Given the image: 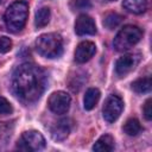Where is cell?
<instances>
[{
    "instance_id": "obj_5",
    "label": "cell",
    "mask_w": 152,
    "mask_h": 152,
    "mask_svg": "<svg viewBox=\"0 0 152 152\" xmlns=\"http://www.w3.org/2000/svg\"><path fill=\"white\" fill-rule=\"evenodd\" d=\"M17 147L23 151H40L45 147V139L38 131H25L18 140Z\"/></svg>"
},
{
    "instance_id": "obj_12",
    "label": "cell",
    "mask_w": 152,
    "mask_h": 152,
    "mask_svg": "<svg viewBox=\"0 0 152 152\" xmlns=\"http://www.w3.org/2000/svg\"><path fill=\"white\" fill-rule=\"evenodd\" d=\"M122 6L133 14H141L147 10L148 0H124Z\"/></svg>"
},
{
    "instance_id": "obj_24",
    "label": "cell",
    "mask_w": 152,
    "mask_h": 152,
    "mask_svg": "<svg viewBox=\"0 0 152 152\" xmlns=\"http://www.w3.org/2000/svg\"><path fill=\"white\" fill-rule=\"evenodd\" d=\"M4 1H5V0H0V5H1V4L4 2Z\"/></svg>"
},
{
    "instance_id": "obj_20",
    "label": "cell",
    "mask_w": 152,
    "mask_h": 152,
    "mask_svg": "<svg viewBox=\"0 0 152 152\" xmlns=\"http://www.w3.org/2000/svg\"><path fill=\"white\" fill-rule=\"evenodd\" d=\"M91 2L90 0H71V7L75 11H82L90 8Z\"/></svg>"
},
{
    "instance_id": "obj_7",
    "label": "cell",
    "mask_w": 152,
    "mask_h": 152,
    "mask_svg": "<svg viewBox=\"0 0 152 152\" xmlns=\"http://www.w3.org/2000/svg\"><path fill=\"white\" fill-rule=\"evenodd\" d=\"M70 103H71L70 95L62 90L52 93L48 100V106L50 110L53 112L55 114H65L70 108Z\"/></svg>"
},
{
    "instance_id": "obj_4",
    "label": "cell",
    "mask_w": 152,
    "mask_h": 152,
    "mask_svg": "<svg viewBox=\"0 0 152 152\" xmlns=\"http://www.w3.org/2000/svg\"><path fill=\"white\" fill-rule=\"evenodd\" d=\"M141 37H142V30L140 27L135 25H126L115 36L113 45L116 51L124 52L133 48L135 44H138Z\"/></svg>"
},
{
    "instance_id": "obj_16",
    "label": "cell",
    "mask_w": 152,
    "mask_h": 152,
    "mask_svg": "<svg viewBox=\"0 0 152 152\" xmlns=\"http://www.w3.org/2000/svg\"><path fill=\"white\" fill-rule=\"evenodd\" d=\"M51 17V12L49 7H42L36 12L34 15V25L37 27H44L49 24Z\"/></svg>"
},
{
    "instance_id": "obj_6",
    "label": "cell",
    "mask_w": 152,
    "mask_h": 152,
    "mask_svg": "<svg viewBox=\"0 0 152 152\" xmlns=\"http://www.w3.org/2000/svg\"><path fill=\"white\" fill-rule=\"evenodd\" d=\"M124 109V101L121 100L120 96L118 95H109L103 104L102 108V115L103 119L108 122L112 124L119 119Z\"/></svg>"
},
{
    "instance_id": "obj_25",
    "label": "cell",
    "mask_w": 152,
    "mask_h": 152,
    "mask_svg": "<svg viewBox=\"0 0 152 152\" xmlns=\"http://www.w3.org/2000/svg\"><path fill=\"white\" fill-rule=\"evenodd\" d=\"M107 1H115V0H107Z\"/></svg>"
},
{
    "instance_id": "obj_17",
    "label": "cell",
    "mask_w": 152,
    "mask_h": 152,
    "mask_svg": "<svg viewBox=\"0 0 152 152\" xmlns=\"http://www.w3.org/2000/svg\"><path fill=\"white\" fill-rule=\"evenodd\" d=\"M122 19H124V17L121 14L115 13V12H109L103 18V26L108 30H114L115 27H118L121 24Z\"/></svg>"
},
{
    "instance_id": "obj_3",
    "label": "cell",
    "mask_w": 152,
    "mask_h": 152,
    "mask_svg": "<svg viewBox=\"0 0 152 152\" xmlns=\"http://www.w3.org/2000/svg\"><path fill=\"white\" fill-rule=\"evenodd\" d=\"M36 50L46 58H57L63 53V39L58 33H44L36 40Z\"/></svg>"
},
{
    "instance_id": "obj_8",
    "label": "cell",
    "mask_w": 152,
    "mask_h": 152,
    "mask_svg": "<svg viewBox=\"0 0 152 152\" xmlns=\"http://www.w3.org/2000/svg\"><path fill=\"white\" fill-rule=\"evenodd\" d=\"M140 62V53H127L121 56L115 63V72L120 77H125Z\"/></svg>"
},
{
    "instance_id": "obj_15",
    "label": "cell",
    "mask_w": 152,
    "mask_h": 152,
    "mask_svg": "<svg viewBox=\"0 0 152 152\" xmlns=\"http://www.w3.org/2000/svg\"><path fill=\"white\" fill-rule=\"evenodd\" d=\"M151 87H152V82H151V77H141L135 80L134 82H132V89L133 91H135L137 94H146L151 91Z\"/></svg>"
},
{
    "instance_id": "obj_18",
    "label": "cell",
    "mask_w": 152,
    "mask_h": 152,
    "mask_svg": "<svg viewBox=\"0 0 152 152\" xmlns=\"http://www.w3.org/2000/svg\"><path fill=\"white\" fill-rule=\"evenodd\" d=\"M122 128H124V132L127 135H131V137H135V135H138L141 132V125H140V122L135 118L128 119L125 122Z\"/></svg>"
},
{
    "instance_id": "obj_10",
    "label": "cell",
    "mask_w": 152,
    "mask_h": 152,
    "mask_svg": "<svg viewBox=\"0 0 152 152\" xmlns=\"http://www.w3.org/2000/svg\"><path fill=\"white\" fill-rule=\"evenodd\" d=\"M95 52H96V46L93 42L90 40L81 42L75 50V61L77 63H86L89 59H91Z\"/></svg>"
},
{
    "instance_id": "obj_11",
    "label": "cell",
    "mask_w": 152,
    "mask_h": 152,
    "mask_svg": "<svg viewBox=\"0 0 152 152\" xmlns=\"http://www.w3.org/2000/svg\"><path fill=\"white\" fill-rule=\"evenodd\" d=\"M71 131V121L69 119H62L57 121L51 128V137L56 141L64 140Z\"/></svg>"
},
{
    "instance_id": "obj_1",
    "label": "cell",
    "mask_w": 152,
    "mask_h": 152,
    "mask_svg": "<svg viewBox=\"0 0 152 152\" xmlns=\"http://www.w3.org/2000/svg\"><path fill=\"white\" fill-rule=\"evenodd\" d=\"M11 87L17 99L23 103H34L45 90V71L33 63H24L14 70Z\"/></svg>"
},
{
    "instance_id": "obj_23",
    "label": "cell",
    "mask_w": 152,
    "mask_h": 152,
    "mask_svg": "<svg viewBox=\"0 0 152 152\" xmlns=\"http://www.w3.org/2000/svg\"><path fill=\"white\" fill-rule=\"evenodd\" d=\"M142 112H144V115H145L146 120L152 119V99H147L145 101L144 107H142Z\"/></svg>"
},
{
    "instance_id": "obj_21",
    "label": "cell",
    "mask_w": 152,
    "mask_h": 152,
    "mask_svg": "<svg viewBox=\"0 0 152 152\" xmlns=\"http://www.w3.org/2000/svg\"><path fill=\"white\" fill-rule=\"evenodd\" d=\"M13 112L12 104L10 101L2 96H0V114H11Z\"/></svg>"
},
{
    "instance_id": "obj_9",
    "label": "cell",
    "mask_w": 152,
    "mask_h": 152,
    "mask_svg": "<svg viewBox=\"0 0 152 152\" xmlns=\"http://www.w3.org/2000/svg\"><path fill=\"white\" fill-rule=\"evenodd\" d=\"M75 32L78 36H91L96 33V25L88 14H80L75 21Z\"/></svg>"
},
{
    "instance_id": "obj_19",
    "label": "cell",
    "mask_w": 152,
    "mask_h": 152,
    "mask_svg": "<svg viewBox=\"0 0 152 152\" xmlns=\"http://www.w3.org/2000/svg\"><path fill=\"white\" fill-rule=\"evenodd\" d=\"M12 128L7 122H0V146L1 144H6L11 137Z\"/></svg>"
},
{
    "instance_id": "obj_14",
    "label": "cell",
    "mask_w": 152,
    "mask_h": 152,
    "mask_svg": "<svg viewBox=\"0 0 152 152\" xmlns=\"http://www.w3.org/2000/svg\"><path fill=\"white\" fill-rule=\"evenodd\" d=\"M100 96H101V93L97 88H89L86 91V95H84V99H83L84 109L91 110L96 106V103L99 102Z\"/></svg>"
},
{
    "instance_id": "obj_22",
    "label": "cell",
    "mask_w": 152,
    "mask_h": 152,
    "mask_svg": "<svg viewBox=\"0 0 152 152\" xmlns=\"http://www.w3.org/2000/svg\"><path fill=\"white\" fill-rule=\"evenodd\" d=\"M12 49V40L8 37H0V53H6Z\"/></svg>"
},
{
    "instance_id": "obj_2",
    "label": "cell",
    "mask_w": 152,
    "mask_h": 152,
    "mask_svg": "<svg viewBox=\"0 0 152 152\" xmlns=\"http://www.w3.org/2000/svg\"><path fill=\"white\" fill-rule=\"evenodd\" d=\"M28 17V4L23 0L14 1L4 14V21L8 31L19 32L24 28Z\"/></svg>"
},
{
    "instance_id": "obj_13",
    "label": "cell",
    "mask_w": 152,
    "mask_h": 152,
    "mask_svg": "<svg viewBox=\"0 0 152 152\" xmlns=\"http://www.w3.org/2000/svg\"><path fill=\"white\" fill-rule=\"evenodd\" d=\"M94 151L97 152H110L114 150V139L109 134L101 135L93 146Z\"/></svg>"
}]
</instances>
